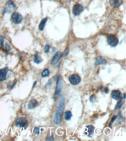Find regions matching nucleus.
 I'll return each mask as SVG.
<instances>
[{
	"label": "nucleus",
	"mask_w": 126,
	"mask_h": 141,
	"mask_svg": "<svg viewBox=\"0 0 126 141\" xmlns=\"http://www.w3.org/2000/svg\"><path fill=\"white\" fill-rule=\"evenodd\" d=\"M86 130H87V136L91 138L94 134V129L95 127L92 125H90L88 126H87Z\"/></svg>",
	"instance_id": "nucleus-11"
},
{
	"label": "nucleus",
	"mask_w": 126,
	"mask_h": 141,
	"mask_svg": "<svg viewBox=\"0 0 126 141\" xmlns=\"http://www.w3.org/2000/svg\"><path fill=\"white\" fill-rule=\"evenodd\" d=\"M33 133L35 134H40V129L37 127H35L33 130Z\"/></svg>",
	"instance_id": "nucleus-24"
},
{
	"label": "nucleus",
	"mask_w": 126,
	"mask_h": 141,
	"mask_svg": "<svg viewBox=\"0 0 126 141\" xmlns=\"http://www.w3.org/2000/svg\"><path fill=\"white\" fill-rule=\"evenodd\" d=\"M63 56V53L61 51H58L56 52L51 60V64L52 65H55L57 64Z\"/></svg>",
	"instance_id": "nucleus-7"
},
{
	"label": "nucleus",
	"mask_w": 126,
	"mask_h": 141,
	"mask_svg": "<svg viewBox=\"0 0 126 141\" xmlns=\"http://www.w3.org/2000/svg\"><path fill=\"white\" fill-rule=\"evenodd\" d=\"M38 105V102L35 99H32L29 102L28 104V108L29 109H32L36 107Z\"/></svg>",
	"instance_id": "nucleus-14"
},
{
	"label": "nucleus",
	"mask_w": 126,
	"mask_h": 141,
	"mask_svg": "<svg viewBox=\"0 0 126 141\" xmlns=\"http://www.w3.org/2000/svg\"><path fill=\"white\" fill-rule=\"evenodd\" d=\"M83 10V7L81 4H75L73 7V14L75 16H77L80 14Z\"/></svg>",
	"instance_id": "nucleus-8"
},
{
	"label": "nucleus",
	"mask_w": 126,
	"mask_h": 141,
	"mask_svg": "<svg viewBox=\"0 0 126 141\" xmlns=\"http://www.w3.org/2000/svg\"><path fill=\"white\" fill-rule=\"evenodd\" d=\"M106 60L102 58L101 57H98L96 58L95 62V67H97L98 65H102L106 63Z\"/></svg>",
	"instance_id": "nucleus-13"
},
{
	"label": "nucleus",
	"mask_w": 126,
	"mask_h": 141,
	"mask_svg": "<svg viewBox=\"0 0 126 141\" xmlns=\"http://www.w3.org/2000/svg\"><path fill=\"white\" fill-rule=\"evenodd\" d=\"M4 38L2 36H0V46L2 47H4Z\"/></svg>",
	"instance_id": "nucleus-22"
},
{
	"label": "nucleus",
	"mask_w": 126,
	"mask_h": 141,
	"mask_svg": "<svg viewBox=\"0 0 126 141\" xmlns=\"http://www.w3.org/2000/svg\"><path fill=\"white\" fill-rule=\"evenodd\" d=\"M68 79L70 83L73 85H78L81 81L80 76L77 74H73L70 75Z\"/></svg>",
	"instance_id": "nucleus-1"
},
{
	"label": "nucleus",
	"mask_w": 126,
	"mask_h": 141,
	"mask_svg": "<svg viewBox=\"0 0 126 141\" xmlns=\"http://www.w3.org/2000/svg\"><path fill=\"white\" fill-rule=\"evenodd\" d=\"M111 96L112 98L114 100H120L122 98V94L119 90H113L112 92Z\"/></svg>",
	"instance_id": "nucleus-10"
},
{
	"label": "nucleus",
	"mask_w": 126,
	"mask_h": 141,
	"mask_svg": "<svg viewBox=\"0 0 126 141\" xmlns=\"http://www.w3.org/2000/svg\"><path fill=\"white\" fill-rule=\"evenodd\" d=\"M50 47L49 45H46L45 46L44 48V51L46 53H48L49 52L50 49Z\"/></svg>",
	"instance_id": "nucleus-23"
},
{
	"label": "nucleus",
	"mask_w": 126,
	"mask_h": 141,
	"mask_svg": "<svg viewBox=\"0 0 126 141\" xmlns=\"http://www.w3.org/2000/svg\"><path fill=\"white\" fill-rule=\"evenodd\" d=\"M69 49H67L65 51V52L64 53V57H66V56H67V55L68 54V53H69Z\"/></svg>",
	"instance_id": "nucleus-26"
},
{
	"label": "nucleus",
	"mask_w": 126,
	"mask_h": 141,
	"mask_svg": "<svg viewBox=\"0 0 126 141\" xmlns=\"http://www.w3.org/2000/svg\"><path fill=\"white\" fill-rule=\"evenodd\" d=\"M110 4L115 8H118L123 3V0H109Z\"/></svg>",
	"instance_id": "nucleus-12"
},
{
	"label": "nucleus",
	"mask_w": 126,
	"mask_h": 141,
	"mask_svg": "<svg viewBox=\"0 0 126 141\" xmlns=\"http://www.w3.org/2000/svg\"><path fill=\"white\" fill-rule=\"evenodd\" d=\"M34 62L37 64H39L43 61V59L40 56V53L39 52H36L35 55L34 59Z\"/></svg>",
	"instance_id": "nucleus-15"
},
{
	"label": "nucleus",
	"mask_w": 126,
	"mask_h": 141,
	"mask_svg": "<svg viewBox=\"0 0 126 141\" xmlns=\"http://www.w3.org/2000/svg\"><path fill=\"white\" fill-rule=\"evenodd\" d=\"M63 111L57 109L55 114L54 123L57 125H60L61 122Z\"/></svg>",
	"instance_id": "nucleus-4"
},
{
	"label": "nucleus",
	"mask_w": 126,
	"mask_h": 141,
	"mask_svg": "<svg viewBox=\"0 0 126 141\" xmlns=\"http://www.w3.org/2000/svg\"><path fill=\"white\" fill-rule=\"evenodd\" d=\"M8 71V68L7 67L0 69V82L6 80V75Z\"/></svg>",
	"instance_id": "nucleus-9"
},
{
	"label": "nucleus",
	"mask_w": 126,
	"mask_h": 141,
	"mask_svg": "<svg viewBox=\"0 0 126 141\" xmlns=\"http://www.w3.org/2000/svg\"><path fill=\"white\" fill-rule=\"evenodd\" d=\"M63 87V81L62 79H60V77L59 76L57 80V83L56 85V89H55V95H60L61 93Z\"/></svg>",
	"instance_id": "nucleus-6"
},
{
	"label": "nucleus",
	"mask_w": 126,
	"mask_h": 141,
	"mask_svg": "<svg viewBox=\"0 0 126 141\" xmlns=\"http://www.w3.org/2000/svg\"><path fill=\"white\" fill-rule=\"evenodd\" d=\"M11 20L15 24H19L22 22L23 17L19 13L15 12L12 15Z\"/></svg>",
	"instance_id": "nucleus-2"
},
{
	"label": "nucleus",
	"mask_w": 126,
	"mask_h": 141,
	"mask_svg": "<svg viewBox=\"0 0 126 141\" xmlns=\"http://www.w3.org/2000/svg\"><path fill=\"white\" fill-rule=\"evenodd\" d=\"M123 98H124V99H125V93L124 94V97H123Z\"/></svg>",
	"instance_id": "nucleus-32"
},
{
	"label": "nucleus",
	"mask_w": 126,
	"mask_h": 141,
	"mask_svg": "<svg viewBox=\"0 0 126 141\" xmlns=\"http://www.w3.org/2000/svg\"><path fill=\"white\" fill-rule=\"evenodd\" d=\"M15 83H16L15 82L12 81L9 82L7 85L8 88L9 89H12V88H13V87H14Z\"/></svg>",
	"instance_id": "nucleus-20"
},
{
	"label": "nucleus",
	"mask_w": 126,
	"mask_h": 141,
	"mask_svg": "<svg viewBox=\"0 0 126 141\" xmlns=\"http://www.w3.org/2000/svg\"><path fill=\"white\" fill-rule=\"evenodd\" d=\"M28 121L26 118L24 117H20L17 119L16 123L17 127H24L26 129L28 127Z\"/></svg>",
	"instance_id": "nucleus-5"
},
{
	"label": "nucleus",
	"mask_w": 126,
	"mask_h": 141,
	"mask_svg": "<svg viewBox=\"0 0 126 141\" xmlns=\"http://www.w3.org/2000/svg\"><path fill=\"white\" fill-rule=\"evenodd\" d=\"M47 20V18H43L41 21V22H40L39 26V29L40 31H43V29H44Z\"/></svg>",
	"instance_id": "nucleus-16"
},
{
	"label": "nucleus",
	"mask_w": 126,
	"mask_h": 141,
	"mask_svg": "<svg viewBox=\"0 0 126 141\" xmlns=\"http://www.w3.org/2000/svg\"><path fill=\"white\" fill-rule=\"evenodd\" d=\"M49 74V71L48 69H46L43 70L42 73V77H45L47 76Z\"/></svg>",
	"instance_id": "nucleus-19"
},
{
	"label": "nucleus",
	"mask_w": 126,
	"mask_h": 141,
	"mask_svg": "<svg viewBox=\"0 0 126 141\" xmlns=\"http://www.w3.org/2000/svg\"><path fill=\"white\" fill-rule=\"evenodd\" d=\"M47 140L49 141H52L53 140V139L51 136H48L47 138Z\"/></svg>",
	"instance_id": "nucleus-30"
},
{
	"label": "nucleus",
	"mask_w": 126,
	"mask_h": 141,
	"mask_svg": "<svg viewBox=\"0 0 126 141\" xmlns=\"http://www.w3.org/2000/svg\"></svg>",
	"instance_id": "nucleus-33"
},
{
	"label": "nucleus",
	"mask_w": 126,
	"mask_h": 141,
	"mask_svg": "<svg viewBox=\"0 0 126 141\" xmlns=\"http://www.w3.org/2000/svg\"><path fill=\"white\" fill-rule=\"evenodd\" d=\"M10 49V47L8 45H7L6 46V53H8V51H9V50Z\"/></svg>",
	"instance_id": "nucleus-28"
},
{
	"label": "nucleus",
	"mask_w": 126,
	"mask_h": 141,
	"mask_svg": "<svg viewBox=\"0 0 126 141\" xmlns=\"http://www.w3.org/2000/svg\"><path fill=\"white\" fill-rule=\"evenodd\" d=\"M72 116L71 112L70 111H67L65 112V118L67 121L70 120Z\"/></svg>",
	"instance_id": "nucleus-17"
},
{
	"label": "nucleus",
	"mask_w": 126,
	"mask_h": 141,
	"mask_svg": "<svg viewBox=\"0 0 126 141\" xmlns=\"http://www.w3.org/2000/svg\"><path fill=\"white\" fill-rule=\"evenodd\" d=\"M122 98L120 99V101L118 102V103L117 104V105L116 106V109L117 108H121V106L122 105V104H121V101H122Z\"/></svg>",
	"instance_id": "nucleus-25"
},
{
	"label": "nucleus",
	"mask_w": 126,
	"mask_h": 141,
	"mask_svg": "<svg viewBox=\"0 0 126 141\" xmlns=\"http://www.w3.org/2000/svg\"><path fill=\"white\" fill-rule=\"evenodd\" d=\"M107 41L108 44L112 47H115L117 46L119 42L117 37L113 35H110L108 36Z\"/></svg>",
	"instance_id": "nucleus-3"
},
{
	"label": "nucleus",
	"mask_w": 126,
	"mask_h": 141,
	"mask_svg": "<svg viewBox=\"0 0 126 141\" xmlns=\"http://www.w3.org/2000/svg\"><path fill=\"white\" fill-rule=\"evenodd\" d=\"M37 83V81H35V82H34V84H33V87H35V85Z\"/></svg>",
	"instance_id": "nucleus-31"
},
{
	"label": "nucleus",
	"mask_w": 126,
	"mask_h": 141,
	"mask_svg": "<svg viewBox=\"0 0 126 141\" xmlns=\"http://www.w3.org/2000/svg\"><path fill=\"white\" fill-rule=\"evenodd\" d=\"M117 116H114L112 117L111 120V122L112 123V122H114L115 121V120L117 119Z\"/></svg>",
	"instance_id": "nucleus-27"
},
{
	"label": "nucleus",
	"mask_w": 126,
	"mask_h": 141,
	"mask_svg": "<svg viewBox=\"0 0 126 141\" xmlns=\"http://www.w3.org/2000/svg\"><path fill=\"white\" fill-rule=\"evenodd\" d=\"M53 82L54 80L53 79H50V80H49L47 82V83L45 85V88L47 89L50 88V87L52 86V85L53 83Z\"/></svg>",
	"instance_id": "nucleus-18"
},
{
	"label": "nucleus",
	"mask_w": 126,
	"mask_h": 141,
	"mask_svg": "<svg viewBox=\"0 0 126 141\" xmlns=\"http://www.w3.org/2000/svg\"><path fill=\"white\" fill-rule=\"evenodd\" d=\"M104 92L106 94H108L109 92V90L108 87H105V88Z\"/></svg>",
	"instance_id": "nucleus-29"
},
{
	"label": "nucleus",
	"mask_w": 126,
	"mask_h": 141,
	"mask_svg": "<svg viewBox=\"0 0 126 141\" xmlns=\"http://www.w3.org/2000/svg\"><path fill=\"white\" fill-rule=\"evenodd\" d=\"M97 97L94 94L92 95L90 97V101L91 103H95V102L96 101Z\"/></svg>",
	"instance_id": "nucleus-21"
}]
</instances>
